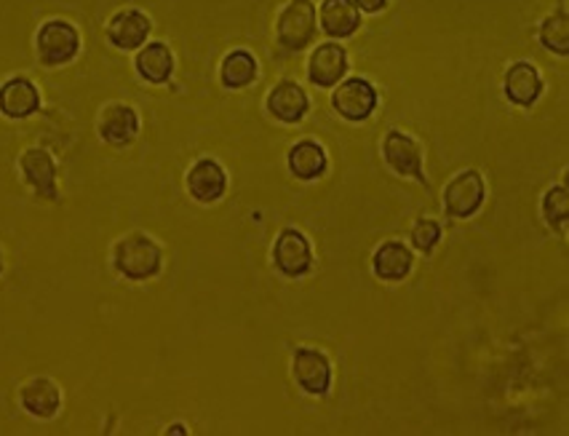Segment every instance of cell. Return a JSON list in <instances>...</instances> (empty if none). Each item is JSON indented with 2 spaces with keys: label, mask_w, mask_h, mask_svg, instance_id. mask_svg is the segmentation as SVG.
<instances>
[{
  "label": "cell",
  "mask_w": 569,
  "mask_h": 436,
  "mask_svg": "<svg viewBox=\"0 0 569 436\" xmlns=\"http://www.w3.org/2000/svg\"><path fill=\"white\" fill-rule=\"evenodd\" d=\"M112 265H116L118 274L132 281L156 279L164 268V252L150 235H123L116 244V250H112Z\"/></svg>",
  "instance_id": "1"
},
{
  "label": "cell",
  "mask_w": 569,
  "mask_h": 436,
  "mask_svg": "<svg viewBox=\"0 0 569 436\" xmlns=\"http://www.w3.org/2000/svg\"><path fill=\"white\" fill-rule=\"evenodd\" d=\"M35 49L46 68H62L70 64L81 51V35L70 22L51 20L35 35Z\"/></svg>",
  "instance_id": "2"
},
{
  "label": "cell",
  "mask_w": 569,
  "mask_h": 436,
  "mask_svg": "<svg viewBox=\"0 0 569 436\" xmlns=\"http://www.w3.org/2000/svg\"><path fill=\"white\" fill-rule=\"evenodd\" d=\"M316 5L311 0H292L278 16V44L287 51H302L316 35Z\"/></svg>",
  "instance_id": "3"
},
{
  "label": "cell",
  "mask_w": 569,
  "mask_h": 436,
  "mask_svg": "<svg viewBox=\"0 0 569 436\" xmlns=\"http://www.w3.org/2000/svg\"><path fill=\"white\" fill-rule=\"evenodd\" d=\"M273 265L278 268V274H283L287 279H300L311 270L313 265V250L311 241L305 239V233H300L298 228H283L278 233L276 244H273Z\"/></svg>",
  "instance_id": "4"
},
{
  "label": "cell",
  "mask_w": 569,
  "mask_h": 436,
  "mask_svg": "<svg viewBox=\"0 0 569 436\" xmlns=\"http://www.w3.org/2000/svg\"><path fill=\"white\" fill-rule=\"evenodd\" d=\"M20 169L25 182L35 191V196L46 198V202H57V161L44 147H27L20 158Z\"/></svg>",
  "instance_id": "5"
},
{
  "label": "cell",
  "mask_w": 569,
  "mask_h": 436,
  "mask_svg": "<svg viewBox=\"0 0 569 436\" xmlns=\"http://www.w3.org/2000/svg\"><path fill=\"white\" fill-rule=\"evenodd\" d=\"M482 204H484V180L482 174L473 172V169L460 172L452 182H449L447 191H444V209H447V215L458 217V220H465V217L476 215Z\"/></svg>",
  "instance_id": "6"
},
{
  "label": "cell",
  "mask_w": 569,
  "mask_h": 436,
  "mask_svg": "<svg viewBox=\"0 0 569 436\" xmlns=\"http://www.w3.org/2000/svg\"><path fill=\"white\" fill-rule=\"evenodd\" d=\"M292 373L294 380L300 383V388L305 393H313V397H324L329 393L331 386V364L326 359V353L316 349H302L294 351L292 359Z\"/></svg>",
  "instance_id": "7"
},
{
  "label": "cell",
  "mask_w": 569,
  "mask_h": 436,
  "mask_svg": "<svg viewBox=\"0 0 569 436\" xmlns=\"http://www.w3.org/2000/svg\"><path fill=\"white\" fill-rule=\"evenodd\" d=\"M383 153H385V161L394 172L404 174V177H414L417 182L428 185L423 174V153H420V145L414 143L412 137H407L404 132L399 129H390L388 137L383 143Z\"/></svg>",
  "instance_id": "8"
},
{
  "label": "cell",
  "mask_w": 569,
  "mask_h": 436,
  "mask_svg": "<svg viewBox=\"0 0 569 436\" xmlns=\"http://www.w3.org/2000/svg\"><path fill=\"white\" fill-rule=\"evenodd\" d=\"M331 105H335V110L342 118L359 123V121H366V118L372 116V110L377 108V92L370 81L351 78L342 86H337L335 97H331Z\"/></svg>",
  "instance_id": "9"
},
{
  "label": "cell",
  "mask_w": 569,
  "mask_h": 436,
  "mask_svg": "<svg viewBox=\"0 0 569 436\" xmlns=\"http://www.w3.org/2000/svg\"><path fill=\"white\" fill-rule=\"evenodd\" d=\"M40 110V92L25 75H14L0 86V113L11 121L35 116Z\"/></svg>",
  "instance_id": "10"
},
{
  "label": "cell",
  "mask_w": 569,
  "mask_h": 436,
  "mask_svg": "<svg viewBox=\"0 0 569 436\" xmlns=\"http://www.w3.org/2000/svg\"><path fill=\"white\" fill-rule=\"evenodd\" d=\"M187 191L195 202L215 204L228 191V174L215 158H201L187 172Z\"/></svg>",
  "instance_id": "11"
},
{
  "label": "cell",
  "mask_w": 569,
  "mask_h": 436,
  "mask_svg": "<svg viewBox=\"0 0 569 436\" xmlns=\"http://www.w3.org/2000/svg\"><path fill=\"white\" fill-rule=\"evenodd\" d=\"M150 29H153L150 20H147L142 11L123 9L110 20L108 38L116 49L134 51V49H142V46L147 44V38H150Z\"/></svg>",
  "instance_id": "12"
},
{
  "label": "cell",
  "mask_w": 569,
  "mask_h": 436,
  "mask_svg": "<svg viewBox=\"0 0 569 436\" xmlns=\"http://www.w3.org/2000/svg\"><path fill=\"white\" fill-rule=\"evenodd\" d=\"M99 134L102 140L112 147H126L132 145L140 134V116L132 105H108L99 118Z\"/></svg>",
  "instance_id": "13"
},
{
  "label": "cell",
  "mask_w": 569,
  "mask_h": 436,
  "mask_svg": "<svg viewBox=\"0 0 569 436\" xmlns=\"http://www.w3.org/2000/svg\"><path fill=\"white\" fill-rule=\"evenodd\" d=\"M20 402L38 421H51L62 408V388L51 378H33L20 388Z\"/></svg>",
  "instance_id": "14"
},
{
  "label": "cell",
  "mask_w": 569,
  "mask_h": 436,
  "mask_svg": "<svg viewBox=\"0 0 569 436\" xmlns=\"http://www.w3.org/2000/svg\"><path fill=\"white\" fill-rule=\"evenodd\" d=\"M348 73V55L340 44H322L307 62V78L316 86H337Z\"/></svg>",
  "instance_id": "15"
},
{
  "label": "cell",
  "mask_w": 569,
  "mask_h": 436,
  "mask_svg": "<svg viewBox=\"0 0 569 436\" xmlns=\"http://www.w3.org/2000/svg\"><path fill=\"white\" fill-rule=\"evenodd\" d=\"M307 94L294 81H281L268 94L270 116L281 123H300L307 116Z\"/></svg>",
  "instance_id": "16"
},
{
  "label": "cell",
  "mask_w": 569,
  "mask_h": 436,
  "mask_svg": "<svg viewBox=\"0 0 569 436\" xmlns=\"http://www.w3.org/2000/svg\"><path fill=\"white\" fill-rule=\"evenodd\" d=\"M543 81L541 73L530 62H516L506 73V97L519 108H530L541 97Z\"/></svg>",
  "instance_id": "17"
},
{
  "label": "cell",
  "mask_w": 569,
  "mask_h": 436,
  "mask_svg": "<svg viewBox=\"0 0 569 436\" xmlns=\"http://www.w3.org/2000/svg\"><path fill=\"white\" fill-rule=\"evenodd\" d=\"M134 64L142 81L161 86L174 73V55H171V49L166 44H147L140 49Z\"/></svg>",
  "instance_id": "18"
},
{
  "label": "cell",
  "mask_w": 569,
  "mask_h": 436,
  "mask_svg": "<svg viewBox=\"0 0 569 436\" xmlns=\"http://www.w3.org/2000/svg\"><path fill=\"white\" fill-rule=\"evenodd\" d=\"M412 252L401 241H385L383 246H377L375 257H372V268H375L377 279L385 281L407 279L409 270H412Z\"/></svg>",
  "instance_id": "19"
},
{
  "label": "cell",
  "mask_w": 569,
  "mask_h": 436,
  "mask_svg": "<svg viewBox=\"0 0 569 436\" xmlns=\"http://www.w3.org/2000/svg\"><path fill=\"white\" fill-rule=\"evenodd\" d=\"M361 25L359 5L353 0H324L322 29L329 38H348Z\"/></svg>",
  "instance_id": "20"
},
{
  "label": "cell",
  "mask_w": 569,
  "mask_h": 436,
  "mask_svg": "<svg viewBox=\"0 0 569 436\" xmlns=\"http://www.w3.org/2000/svg\"><path fill=\"white\" fill-rule=\"evenodd\" d=\"M289 169L300 180H316L326 172V153L324 147L313 140H302L289 150Z\"/></svg>",
  "instance_id": "21"
},
{
  "label": "cell",
  "mask_w": 569,
  "mask_h": 436,
  "mask_svg": "<svg viewBox=\"0 0 569 436\" xmlns=\"http://www.w3.org/2000/svg\"><path fill=\"white\" fill-rule=\"evenodd\" d=\"M257 59L249 51L235 49L222 59V68H219V81L228 88H246L257 81Z\"/></svg>",
  "instance_id": "22"
},
{
  "label": "cell",
  "mask_w": 569,
  "mask_h": 436,
  "mask_svg": "<svg viewBox=\"0 0 569 436\" xmlns=\"http://www.w3.org/2000/svg\"><path fill=\"white\" fill-rule=\"evenodd\" d=\"M541 44L554 55L567 57L569 55V22H567V11H559V14H550L548 20L543 22L541 27Z\"/></svg>",
  "instance_id": "23"
},
{
  "label": "cell",
  "mask_w": 569,
  "mask_h": 436,
  "mask_svg": "<svg viewBox=\"0 0 569 436\" xmlns=\"http://www.w3.org/2000/svg\"><path fill=\"white\" fill-rule=\"evenodd\" d=\"M543 215L548 220V226L554 231L565 233L567 231V217H569V196L565 185H556L545 193L543 198Z\"/></svg>",
  "instance_id": "24"
},
{
  "label": "cell",
  "mask_w": 569,
  "mask_h": 436,
  "mask_svg": "<svg viewBox=\"0 0 569 436\" xmlns=\"http://www.w3.org/2000/svg\"><path fill=\"white\" fill-rule=\"evenodd\" d=\"M438 239H441V226L436 220H417V226L412 228V244L423 255H431L436 250Z\"/></svg>",
  "instance_id": "25"
},
{
  "label": "cell",
  "mask_w": 569,
  "mask_h": 436,
  "mask_svg": "<svg viewBox=\"0 0 569 436\" xmlns=\"http://www.w3.org/2000/svg\"><path fill=\"white\" fill-rule=\"evenodd\" d=\"M353 3L359 5L361 11H366V14H377V11L385 9V3H388V0H353Z\"/></svg>",
  "instance_id": "26"
},
{
  "label": "cell",
  "mask_w": 569,
  "mask_h": 436,
  "mask_svg": "<svg viewBox=\"0 0 569 436\" xmlns=\"http://www.w3.org/2000/svg\"><path fill=\"white\" fill-rule=\"evenodd\" d=\"M169 432H174V434H185V432H182L180 423H177V426H169Z\"/></svg>",
  "instance_id": "27"
},
{
  "label": "cell",
  "mask_w": 569,
  "mask_h": 436,
  "mask_svg": "<svg viewBox=\"0 0 569 436\" xmlns=\"http://www.w3.org/2000/svg\"><path fill=\"white\" fill-rule=\"evenodd\" d=\"M0 274H3V252H0Z\"/></svg>",
  "instance_id": "28"
}]
</instances>
